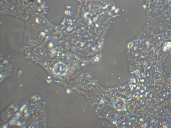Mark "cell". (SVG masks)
<instances>
[{
	"label": "cell",
	"instance_id": "cell-1",
	"mask_svg": "<svg viewBox=\"0 0 171 128\" xmlns=\"http://www.w3.org/2000/svg\"><path fill=\"white\" fill-rule=\"evenodd\" d=\"M66 67L62 64H59L54 67L53 71L54 73L57 75H63L66 72Z\"/></svg>",
	"mask_w": 171,
	"mask_h": 128
}]
</instances>
